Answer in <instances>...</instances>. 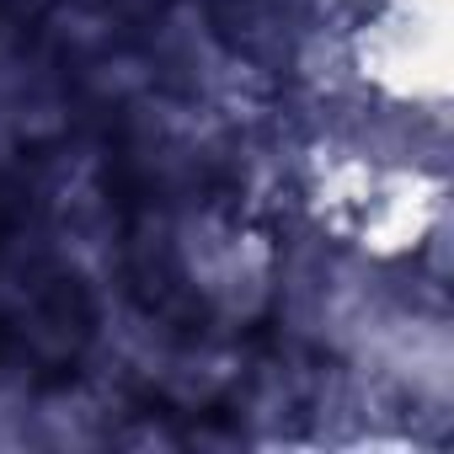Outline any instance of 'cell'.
I'll list each match as a JSON object with an SVG mask.
<instances>
[{"label": "cell", "mask_w": 454, "mask_h": 454, "mask_svg": "<svg viewBox=\"0 0 454 454\" xmlns=\"http://www.w3.org/2000/svg\"><path fill=\"white\" fill-rule=\"evenodd\" d=\"M348 70L390 107L449 102V0H374L348 27Z\"/></svg>", "instance_id": "cell-1"}, {"label": "cell", "mask_w": 454, "mask_h": 454, "mask_svg": "<svg viewBox=\"0 0 454 454\" xmlns=\"http://www.w3.org/2000/svg\"><path fill=\"white\" fill-rule=\"evenodd\" d=\"M176 252H182L187 278L214 300V310H224L231 321H252L278 289V252H273V241L257 236V231H236V224H224L214 214L187 224Z\"/></svg>", "instance_id": "cell-2"}, {"label": "cell", "mask_w": 454, "mask_h": 454, "mask_svg": "<svg viewBox=\"0 0 454 454\" xmlns=\"http://www.w3.org/2000/svg\"><path fill=\"white\" fill-rule=\"evenodd\" d=\"M438 224H443L438 176H427L422 166H374L369 198L348 241H358L374 262H395V257H411L422 241H433Z\"/></svg>", "instance_id": "cell-3"}]
</instances>
